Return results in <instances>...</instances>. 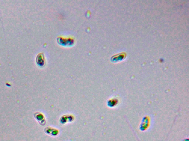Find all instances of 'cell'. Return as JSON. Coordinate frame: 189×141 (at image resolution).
<instances>
[{
  "mask_svg": "<svg viewBox=\"0 0 189 141\" xmlns=\"http://www.w3.org/2000/svg\"><path fill=\"white\" fill-rule=\"evenodd\" d=\"M37 62L39 65H42L44 62V58L43 53H40L38 54L37 57Z\"/></svg>",
  "mask_w": 189,
  "mask_h": 141,
  "instance_id": "1",
  "label": "cell"
}]
</instances>
